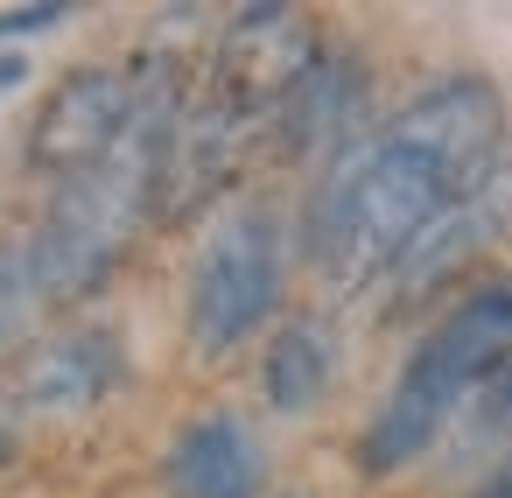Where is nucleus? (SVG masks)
Segmentation results:
<instances>
[{
    "mask_svg": "<svg viewBox=\"0 0 512 498\" xmlns=\"http://www.w3.org/2000/svg\"><path fill=\"white\" fill-rule=\"evenodd\" d=\"M330 372H337L330 330H323V323H281V330H274V344H267L260 386H267V400H274L281 414H302V407H316V400H323Z\"/></svg>",
    "mask_w": 512,
    "mask_h": 498,
    "instance_id": "7",
    "label": "nucleus"
},
{
    "mask_svg": "<svg viewBox=\"0 0 512 498\" xmlns=\"http://www.w3.org/2000/svg\"><path fill=\"white\" fill-rule=\"evenodd\" d=\"M484 421L491 428H512V365L491 379V400H484Z\"/></svg>",
    "mask_w": 512,
    "mask_h": 498,
    "instance_id": "9",
    "label": "nucleus"
},
{
    "mask_svg": "<svg viewBox=\"0 0 512 498\" xmlns=\"http://www.w3.org/2000/svg\"><path fill=\"white\" fill-rule=\"evenodd\" d=\"M281 288V239L267 211H239L218 225V239L204 246L197 274H190V344L225 358L232 344H246L260 330V316L274 309Z\"/></svg>",
    "mask_w": 512,
    "mask_h": 498,
    "instance_id": "3",
    "label": "nucleus"
},
{
    "mask_svg": "<svg viewBox=\"0 0 512 498\" xmlns=\"http://www.w3.org/2000/svg\"><path fill=\"white\" fill-rule=\"evenodd\" d=\"M505 365H512V274L470 288V295L421 337V351H414L407 372L393 379L386 407L372 414V428H365V442H358V463H365V470H400V463H414V456L442 435V421H449L484 379H498Z\"/></svg>",
    "mask_w": 512,
    "mask_h": 498,
    "instance_id": "2",
    "label": "nucleus"
},
{
    "mask_svg": "<svg viewBox=\"0 0 512 498\" xmlns=\"http://www.w3.org/2000/svg\"><path fill=\"white\" fill-rule=\"evenodd\" d=\"M113 372H120L113 337H57V344H43V351L29 358L22 400H29L36 414H71V407H92V400L113 386Z\"/></svg>",
    "mask_w": 512,
    "mask_h": 498,
    "instance_id": "6",
    "label": "nucleus"
},
{
    "mask_svg": "<svg viewBox=\"0 0 512 498\" xmlns=\"http://www.w3.org/2000/svg\"><path fill=\"white\" fill-rule=\"evenodd\" d=\"M470 498H512V463H498V470H491V477H484Z\"/></svg>",
    "mask_w": 512,
    "mask_h": 498,
    "instance_id": "10",
    "label": "nucleus"
},
{
    "mask_svg": "<svg viewBox=\"0 0 512 498\" xmlns=\"http://www.w3.org/2000/svg\"><path fill=\"white\" fill-rule=\"evenodd\" d=\"M505 141V99L484 78H442L365 134L309 197V260L344 288L400 274L407 253L484 197Z\"/></svg>",
    "mask_w": 512,
    "mask_h": 498,
    "instance_id": "1",
    "label": "nucleus"
},
{
    "mask_svg": "<svg viewBox=\"0 0 512 498\" xmlns=\"http://www.w3.org/2000/svg\"><path fill=\"white\" fill-rule=\"evenodd\" d=\"M169 491L176 498H253L260 491V442L232 414H204L169 449Z\"/></svg>",
    "mask_w": 512,
    "mask_h": 498,
    "instance_id": "5",
    "label": "nucleus"
},
{
    "mask_svg": "<svg viewBox=\"0 0 512 498\" xmlns=\"http://www.w3.org/2000/svg\"><path fill=\"white\" fill-rule=\"evenodd\" d=\"M134 113H141V78L127 71H106V64H85L71 71L43 113H36V134H29V169L50 176L57 190L92 176L99 162L120 155V141L134 134Z\"/></svg>",
    "mask_w": 512,
    "mask_h": 498,
    "instance_id": "4",
    "label": "nucleus"
},
{
    "mask_svg": "<svg viewBox=\"0 0 512 498\" xmlns=\"http://www.w3.org/2000/svg\"><path fill=\"white\" fill-rule=\"evenodd\" d=\"M36 309H43V288H36V274H29V253H8V260H0V351L29 330Z\"/></svg>",
    "mask_w": 512,
    "mask_h": 498,
    "instance_id": "8",
    "label": "nucleus"
}]
</instances>
